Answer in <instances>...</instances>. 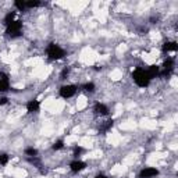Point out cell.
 <instances>
[{
    "label": "cell",
    "mask_w": 178,
    "mask_h": 178,
    "mask_svg": "<svg viewBox=\"0 0 178 178\" xmlns=\"http://www.w3.org/2000/svg\"><path fill=\"white\" fill-rule=\"evenodd\" d=\"M132 79L139 88H146L150 83V78L147 77L146 71L143 68H139V67L132 72Z\"/></svg>",
    "instance_id": "1"
},
{
    "label": "cell",
    "mask_w": 178,
    "mask_h": 178,
    "mask_svg": "<svg viewBox=\"0 0 178 178\" xmlns=\"http://www.w3.org/2000/svg\"><path fill=\"white\" fill-rule=\"evenodd\" d=\"M46 53L50 60H61V58H64V56H66V52H64L63 47H60L57 43H53V42L49 43V46H47V49H46Z\"/></svg>",
    "instance_id": "2"
},
{
    "label": "cell",
    "mask_w": 178,
    "mask_h": 178,
    "mask_svg": "<svg viewBox=\"0 0 178 178\" xmlns=\"http://www.w3.org/2000/svg\"><path fill=\"white\" fill-rule=\"evenodd\" d=\"M21 29H22V22L18 21V19H14L13 22H11L10 25H7V28H6V35L10 36V38H18V36H21Z\"/></svg>",
    "instance_id": "3"
},
{
    "label": "cell",
    "mask_w": 178,
    "mask_h": 178,
    "mask_svg": "<svg viewBox=\"0 0 178 178\" xmlns=\"http://www.w3.org/2000/svg\"><path fill=\"white\" fill-rule=\"evenodd\" d=\"M58 93H60V96L64 97V99H70V97H72L77 93V86L75 85H63L60 88V91H58Z\"/></svg>",
    "instance_id": "4"
},
{
    "label": "cell",
    "mask_w": 178,
    "mask_h": 178,
    "mask_svg": "<svg viewBox=\"0 0 178 178\" xmlns=\"http://www.w3.org/2000/svg\"><path fill=\"white\" fill-rule=\"evenodd\" d=\"M156 175H159L157 168H155V167H145L143 170H141L138 178H153Z\"/></svg>",
    "instance_id": "5"
},
{
    "label": "cell",
    "mask_w": 178,
    "mask_h": 178,
    "mask_svg": "<svg viewBox=\"0 0 178 178\" xmlns=\"http://www.w3.org/2000/svg\"><path fill=\"white\" fill-rule=\"evenodd\" d=\"M93 111H95V114H97V116H108V113H110L107 106L103 104V103H100V102L95 103Z\"/></svg>",
    "instance_id": "6"
},
{
    "label": "cell",
    "mask_w": 178,
    "mask_h": 178,
    "mask_svg": "<svg viewBox=\"0 0 178 178\" xmlns=\"http://www.w3.org/2000/svg\"><path fill=\"white\" fill-rule=\"evenodd\" d=\"M70 168H71V171L74 172V174H77V172L86 168V163L85 161H81V160H74L70 163Z\"/></svg>",
    "instance_id": "7"
},
{
    "label": "cell",
    "mask_w": 178,
    "mask_h": 178,
    "mask_svg": "<svg viewBox=\"0 0 178 178\" xmlns=\"http://www.w3.org/2000/svg\"><path fill=\"white\" fill-rule=\"evenodd\" d=\"M39 108H40V103H39V100L32 99V100H29V102L27 103V111L28 113H31V114L38 113Z\"/></svg>",
    "instance_id": "8"
},
{
    "label": "cell",
    "mask_w": 178,
    "mask_h": 178,
    "mask_svg": "<svg viewBox=\"0 0 178 178\" xmlns=\"http://www.w3.org/2000/svg\"><path fill=\"white\" fill-rule=\"evenodd\" d=\"M177 49H178V43H177V42H166V43L163 44V47H161L163 53L177 52Z\"/></svg>",
    "instance_id": "9"
},
{
    "label": "cell",
    "mask_w": 178,
    "mask_h": 178,
    "mask_svg": "<svg viewBox=\"0 0 178 178\" xmlns=\"http://www.w3.org/2000/svg\"><path fill=\"white\" fill-rule=\"evenodd\" d=\"M146 74L150 79H152V78H156L157 75H160V68H159L157 66H150L149 70H146Z\"/></svg>",
    "instance_id": "10"
},
{
    "label": "cell",
    "mask_w": 178,
    "mask_h": 178,
    "mask_svg": "<svg viewBox=\"0 0 178 178\" xmlns=\"http://www.w3.org/2000/svg\"><path fill=\"white\" fill-rule=\"evenodd\" d=\"M163 67L166 71H172L174 70V58L172 57H167L163 63Z\"/></svg>",
    "instance_id": "11"
},
{
    "label": "cell",
    "mask_w": 178,
    "mask_h": 178,
    "mask_svg": "<svg viewBox=\"0 0 178 178\" xmlns=\"http://www.w3.org/2000/svg\"><path fill=\"white\" fill-rule=\"evenodd\" d=\"M113 125H114V121H113V120H107V121H106L104 124L102 125V128H99V132H100V134L107 132L108 129H111V128H113Z\"/></svg>",
    "instance_id": "12"
},
{
    "label": "cell",
    "mask_w": 178,
    "mask_h": 178,
    "mask_svg": "<svg viewBox=\"0 0 178 178\" xmlns=\"http://www.w3.org/2000/svg\"><path fill=\"white\" fill-rule=\"evenodd\" d=\"M14 17H15V13H14V11H10V13H7V14H6L4 19H3V22H4V25H6V27H7V25H10L11 22L14 21Z\"/></svg>",
    "instance_id": "13"
},
{
    "label": "cell",
    "mask_w": 178,
    "mask_h": 178,
    "mask_svg": "<svg viewBox=\"0 0 178 178\" xmlns=\"http://www.w3.org/2000/svg\"><path fill=\"white\" fill-rule=\"evenodd\" d=\"M82 89H83L85 92H89V93H93L95 89H96V86H95V83H93V82H86V83H83V85H82Z\"/></svg>",
    "instance_id": "14"
},
{
    "label": "cell",
    "mask_w": 178,
    "mask_h": 178,
    "mask_svg": "<svg viewBox=\"0 0 178 178\" xmlns=\"http://www.w3.org/2000/svg\"><path fill=\"white\" fill-rule=\"evenodd\" d=\"M42 3L39 2V0H28V2H25V6H27V8H33V7H39Z\"/></svg>",
    "instance_id": "15"
},
{
    "label": "cell",
    "mask_w": 178,
    "mask_h": 178,
    "mask_svg": "<svg viewBox=\"0 0 178 178\" xmlns=\"http://www.w3.org/2000/svg\"><path fill=\"white\" fill-rule=\"evenodd\" d=\"M63 147H64V141H63V139H58V141H56L52 145L53 150H60V149H63Z\"/></svg>",
    "instance_id": "16"
},
{
    "label": "cell",
    "mask_w": 178,
    "mask_h": 178,
    "mask_svg": "<svg viewBox=\"0 0 178 178\" xmlns=\"http://www.w3.org/2000/svg\"><path fill=\"white\" fill-rule=\"evenodd\" d=\"M24 153L27 156H29V157H35V156L38 155V150H36L35 147H27V149L24 150Z\"/></svg>",
    "instance_id": "17"
},
{
    "label": "cell",
    "mask_w": 178,
    "mask_h": 178,
    "mask_svg": "<svg viewBox=\"0 0 178 178\" xmlns=\"http://www.w3.org/2000/svg\"><path fill=\"white\" fill-rule=\"evenodd\" d=\"M8 159H10V156L7 153H0V166H6L8 163Z\"/></svg>",
    "instance_id": "18"
},
{
    "label": "cell",
    "mask_w": 178,
    "mask_h": 178,
    "mask_svg": "<svg viewBox=\"0 0 178 178\" xmlns=\"http://www.w3.org/2000/svg\"><path fill=\"white\" fill-rule=\"evenodd\" d=\"M14 6H15V8H18L19 11H24L25 8H27L25 2H22V0H15V2H14Z\"/></svg>",
    "instance_id": "19"
},
{
    "label": "cell",
    "mask_w": 178,
    "mask_h": 178,
    "mask_svg": "<svg viewBox=\"0 0 178 178\" xmlns=\"http://www.w3.org/2000/svg\"><path fill=\"white\" fill-rule=\"evenodd\" d=\"M8 89H10V85L7 81H0V92H7Z\"/></svg>",
    "instance_id": "20"
},
{
    "label": "cell",
    "mask_w": 178,
    "mask_h": 178,
    "mask_svg": "<svg viewBox=\"0 0 178 178\" xmlns=\"http://www.w3.org/2000/svg\"><path fill=\"white\" fill-rule=\"evenodd\" d=\"M68 74H70V68H68V67H66V68L61 71V74H60V79H66V78L68 77Z\"/></svg>",
    "instance_id": "21"
},
{
    "label": "cell",
    "mask_w": 178,
    "mask_h": 178,
    "mask_svg": "<svg viewBox=\"0 0 178 178\" xmlns=\"http://www.w3.org/2000/svg\"><path fill=\"white\" fill-rule=\"evenodd\" d=\"M82 152H83V147H81V146H74V156H75V157H78V156H79Z\"/></svg>",
    "instance_id": "22"
},
{
    "label": "cell",
    "mask_w": 178,
    "mask_h": 178,
    "mask_svg": "<svg viewBox=\"0 0 178 178\" xmlns=\"http://www.w3.org/2000/svg\"><path fill=\"white\" fill-rule=\"evenodd\" d=\"M0 81H7L8 82V75L6 72H0Z\"/></svg>",
    "instance_id": "23"
},
{
    "label": "cell",
    "mask_w": 178,
    "mask_h": 178,
    "mask_svg": "<svg viewBox=\"0 0 178 178\" xmlns=\"http://www.w3.org/2000/svg\"><path fill=\"white\" fill-rule=\"evenodd\" d=\"M8 103V99L7 97H0V106H4Z\"/></svg>",
    "instance_id": "24"
},
{
    "label": "cell",
    "mask_w": 178,
    "mask_h": 178,
    "mask_svg": "<svg viewBox=\"0 0 178 178\" xmlns=\"http://www.w3.org/2000/svg\"><path fill=\"white\" fill-rule=\"evenodd\" d=\"M95 178H107V177H106V175H103V174H97Z\"/></svg>",
    "instance_id": "25"
}]
</instances>
